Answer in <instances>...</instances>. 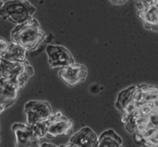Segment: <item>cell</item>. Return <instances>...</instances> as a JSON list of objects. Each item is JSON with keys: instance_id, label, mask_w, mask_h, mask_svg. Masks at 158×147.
Segmentation results:
<instances>
[{"instance_id": "obj_1", "label": "cell", "mask_w": 158, "mask_h": 147, "mask_svg": "<svg viewBox=\"0 0 158 147\" xmlns=\"http://www.w3.org/2000/svg\"><path fill=\"white\" fill-rule=\"evenodd\" d=\"M11 38L12 42L28 51L35 49L45 40L46 33L41 28L39 22L32 17L16 26L11 32Z\"/></svg>"}, {"instance_id": "obj_2", "label": "cell", "mask_w": 158, "mask_h": 147, "mask_svg": "<svg viewBox=\"0 0 158 147\" xmlns=\"http://www.w3.org/2000/svg\"><path fill=\"white\" fill-rule=\"evenodd\" d=\"M0 74L2 77L14 82L21 89L34 75V68L27 62H11L0 57Z\"/></svg>"}, {"instance_id": "obj_3", "label": "cell", "mask_w": 158, "mask_h": 147, "mask_svg": "<svg viewBox=\"0 0 158 147\" xmlns=\"http://www.w3.org/2000/svg\"><path fill=\"white\" fill-rule=\"evenodd\" d=\"M35 7L27 0H9L0 8V17L15 24H22L33 17Z\"/></svg>"}, {"instance_id": "obj_4", "label": "cell", "mask_w": 158, "mask_h": 147, "mask_svg": "<svg viewBox=\"0 0 158 147\" xmlns=\"http://www.w3.org/2000/svg\"><path fill=\"white\" fill-rule=\"evenodd\" d=\"M25 114L27 115V125H32L48 119L53 114V110L48 102L32 100L26 104Z\"/></svg>"}, {"instance_id": "obj_5", "label": "cell", "mask_w": 158, "mask_h": 147, "mask_svg": "<svg viewBox=\"0 0 158 147\" xmlns=\"http://www.w3.org/2000/svg\"><path fill=\"white\" fill-rule=\"evenodd\" d=\"M48 64L53 69H61L76 63L75 58L69 50L63 46L49 45L46 48Z\"/></svg>"}, {"instance_id": "obj_6", "label": "cell", "mask_w": 158, "mask_h": 147, "mask_svg": "<svg viewBox=\"0 0 158 147\" xmlns=\"http://www.w3.org/2000/svg\"><path fill=\"white\" fill-rule=\"evenodd\" d=\"M74 123L72 120L64 116L62 113L53 114L48 119L47 138H55L59 135H67L72 133Z\"/></svg>"}, {"instance_id": "obj_7", "label": "cell", "mask_w": 158, "mask_h": 147, "mask_svg": "<svg viewBox=\"0 0 158 147\" xmlns=\"http://www.w3.org/2000/svg\"><path fill=\"white\" fill-rule=\"evenodd\" d=\"M12 130L16 137V147H39L40 138L35 133L30 125L14 124Z\"/></svg>"}, {"instance_id": "obj_8", "label": "cell", "mask_w": 158, "mask_h": 147, "mask_svg": "<svg viewBox=\"0 0 158 147\" xmlns=\"http://www.w3.org/2000/svg\"><path fill=\"white\" fill-rule=\"evenodd\" d=\"M87 76L86 66L75 63L66 67L61 68L59 71V77L68 86H75L85 80Z\"/></svg>"}, {"instance_id": "obj_9", "label": "cell", "mask_w": 158, "mask_h": 147, "mask_svg": "<svg viewBox=\"0 0 158 147\" xmlns=\"http://www.w3.org/2000/svg\"><path fill=\"white\" fill-rule=\"evenodd\" d=\"M18 85L5 77L0 78V105L7 108L15 104L19 96Z\"/></svg>"}, {"instance_id": "obj_10", "label": "cell", "mask_w": 158, "mask_h": 147, "mask_svg": "<svg viewBox=\"0 0 158 147\" xmlns=\"http://www.w3.org/2000/svg\"><path fill=\"white\" fill-rule=\"evenodd\" d=\"M99 137L94 131L89 127H83L76 133L69 143L76 147H97Z\"/></svg>"}, {"instance_id": "obj_11", "label": "cell", "mask_w": 158, "mask_h": 147, "mask_svg": "<svg viewBox=\"0 0 158 147\" xmlns=\"http://www.w3.org/2000/svg\"><path fill=\"white\" fill-rule=\"evenodd\" d=\"M158 100V87L149 84L136 85L133 101L137 106L145 104H155Z\"/></svg>"}, {"instance_id": "obj_12", "label": "cell", "mask_w": 158, "mask_h": 147, "mask_svg": "<svg viewBox=\"0 0 158 147\" xmlns=\"http://www.w3.org/2000/svg\"><path fill=\"white\" fill-rule=\"evenodd\" d=\"M138 16L146 29L158 32V5L138 8Z\"/></svg>"}, {"instance_id": "obj_13", "label": "cell", "mask_w": 158, "mask_h": 147, "mask_svg": "<svg viewBox=\"0 0 158 147\" xmlns=\"http://www.w3.org/2000/svg\"><path fill=\"white\" fill-rule=\"evenodd\" d=\"M27 49L14 42H11L9 43L7 50L1 57L11 62H25L27 61Z\"/></svg>"}, {"instance_id": "obj_14", "label": "cell", "mask_w": 158, "mask_h": 147, "mask_svg": "<svg viewBox=\"0 0 158 147\" xmlns=\"http://www.w3.org/2000/svg\"><path fill=\"white\" fill-rule=\"evenodd\" d=\"M97 147H124L123 140L114 131L109 129L99 136Z\"/></svg>"}, {"instance_id": "obj_15", "label": "cell", "mask_w": 158, "mask_h": 147, "mask_svg": "<svg viewBox=\"0 0 158 147\" xmlns=\"http://www.w3.org/2000/svg\"><path fill=\"white\" fill-rule=\"evenodd\" d=\"M136 89V85L129 86L123 91H121L116 98V101L114 103V106L117 110L121 112V114L127 109V107L133 102L134 95Z\"/></svg>"}, {"instance_id": "obj_16", "label": "cell", "mask_w": 158, "mask_h": 147, "mask_svg": "<svg viewBox=\"0 0 158 147\" xmlns=\"http://www.w3.org/2000/svg\"><path fill=\"white\" fill-rule=\"evenodd\" d=\"M49 119V118H48ZM48 119L45 120V121H41V122H38L35 125H30L33 131L35 132V133L41 139V138H44L46 137V134H47V130H48Z\"/></svg>"}, {"instance_id": "obj_17", "label": "cell", "mask_w": 158, "mask_h": 147, "mask_svg": "<svg viewBox=\"0 0 158 147\" xmlns=\"http://www.w3.org/2000/svg\"><path fill=\"white\" fill-rule=\"evenodd\" d=\"M138 1V8L147 6L158 5V0H137Z\"/></svg>"}, {"instance_id": "obj_18", "label": "cell", "mask_w": 158, "mask_h": 147, "mask_svg": "<svg viewBox=\"0 0 158 147\" xmlns=\"http://www.w3.org/2000/svg\"><path fill=\"white\" fill-rule=\"evenodd\" d=\"M8 46H9V43L0 37V57L6 53V51L8 48Z\"/></svg>"}, {"instance_id": "obj_19", "label": "cell", "mask_w": 158, "mask_h": 147, "mask_svg": "<svg viewBox=\"0 0 158 147\" xmlns=\"http://www.w3.org/2000/svg\"><path fill=\"white\" fill-rule=\"evenodd\" d=\"M112 4L114 5H116V6H120V5H123L127 2V0H109Z\"/></svg>"}, {"instance_id": "obj_20", "label": "cell", "mask_w": 158, "mask_h": 147, "mask_svg": "<svg viewBox=\"0 0 158 147\" xmlns=\"http://www.w3.org/2000/svg\"><path fill=\"white\" fill-rule=\"evenodd\" d=\"M39 147H58V146H56V145H53V144H51V143H43V144H41V145H40V146Z\"/></svg>"}, {"instance_id": "obj_21", "label": "cell", "mask_w": 158, "mask_h": 147, "mask_svg": "<svg viewBox=\"0 0 158 147\" xmlns=\"http://www.w3.org/2000/svg\"><path fill=\"white\" fill-rule=\"evenodd\" d=\"M60 147H76L74 145H72V144H70V143H68V144H66V145H61Z\"/></svg>"}, {"instance_id": "obj_22", "label": "cell", "mask_w": 158, "mask_h": 147, "mask_svg": "<svg viewBox=\"0 0 158 147\" xmlns=\"http://www.w3.org/2000/svg\"><path fill=\"white\" fill-rule=\"evenodd\" d=\"M154 107H155L156 109H157L158 110V100L156 101V103H155V104H154Z\"/></svg>"}, {"instance_id": "obj_23", "label": "cell", "mask_w": 158, "mask_h": 147, "mask_svg": "<svg viewBox=\"0 0 158 147\" xmlns=\"http://www.w3.org/2000/svg\"><path fill=\"white\" fill-rule=\"evenodd\" d=\"M5 109H6L5 107H3V106H1V105H0V114H1V113H2V112L5 110Z\"/></svg>"}, {"instance_id": "obj_24", "label": "cell", "mask_w": 158, "mask_h": 147, "mask_svg": "<svg viewBox=\"0 0 158 147\" xmlns=\"http://www.w3.org/2000/svg\"><path fill=\"white\" fill-rule=\"evenodd\" d=\"M5 2H4V0H0V8H1V6H3V4H4Z\"/></svg>"}, {"instance_id": "obj_25", "label": "cell", "mask_w": 158, "mask_h": 147, "mask_svg": "<svg viewBox=\"0 0 158 147\" xmlns=\"http://www.w3.org/2000/svg\"><path fill=\"white\" fill-rule=\"evenodd\" d=\"M0 141H1V137H0Z\"/></svg>"}]
</instances>
